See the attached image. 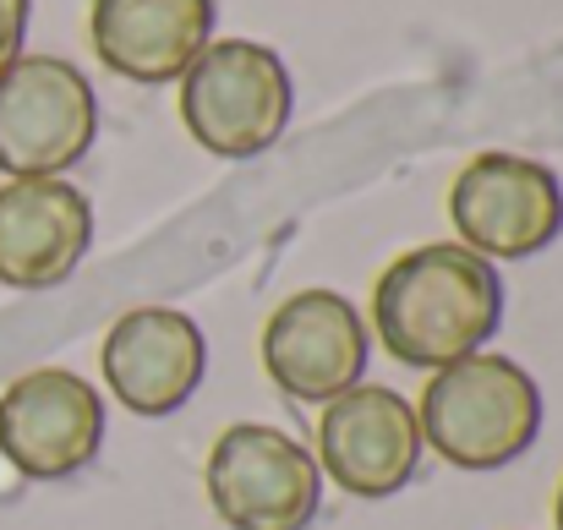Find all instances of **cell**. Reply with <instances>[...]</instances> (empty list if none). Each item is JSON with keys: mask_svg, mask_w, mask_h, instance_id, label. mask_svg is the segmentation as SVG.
<instances>
[{"mask_svg": "<svg viewBox=\"0 0 563 530\" xmlns=\"http://www.w3.org/2000/svg\"><path fill=\"white\" fill-rule=\"evenodd\" d=\"M504 274L460 241H427L399 252L373 285L377 345L399 366L438 372L487 351L504 329Z\"/></svg>", "mask_w": 563, "mask_h": 530, "instance_id": "obj_1", "label": "cell"}, {"mask_svg": "<svg viewBox=\"0 0 563 530\" xmlns=\"http://www.w3.org/2000/svg\"><path fill=\"white\" fill-rule=\"evenodd\" d=\"M416 421H421V443L443 465L487 476L537 449L548 405H542L537 377L520 361L476 351L427 377Z\"/></svg>", "mask_w": 563, "mask_h": 530, "instance_id": "obj_2", "label": "cell"}, {"mask_svg": "<svg viewBox=\"0 0 563 530\" xmlns=\"http://www.w3.org/2000/svg\"><path fill=\"white\" fill-rule=\"evenodd\" d=\"M296 110V82L279 49L257 38H213L181 77V126L213 159L268 154Z\"/></svg>", "mask_w": 563, "mask_h": 530, "instance_id": "obj_3", "label": "cell"}, {"mask_svg": "<svg viewBox=\"0 0 563 530\" xmlns=\"http://www.w3.org/2000/svg\"><path fill=\"white\" fill-rule=\"evenodd\" d=\"M202 487L230 530H307L323 509V471L312 449L268 421H235L213 438Z\"/></svg>", "mask_w": 563, "mask_h": 530, "instance_id": "obj_4", "label": "cell"}, {"mask_svg": "<svg viewBox=\"0 0 563 530\" xmlns=\"http://www.w3.org/2000/svg\"><path fill=\"white\" fill-rule=\"evenodd\" d=\"M99 137L93 82L66 55H16L0 71V176H66Z\"/></svg>", "mask_w": 563, "mask_h": 530, "instance_id": "obj_5", "label": "cell"}, {"mask_svg": "<svg viewBox=\"0 0 563 530\" xmlns=\"http://www.w3.org/2000/svg\"><path fill=\"white\" fill-rule=\"evenodd\" d=\"M460 246L487 263H526L563 235V186L526 154H476L449 186Z\"/></svg>", "mask_w": 563, "mask_h": 530, "instance_id": "obj_6", "label": "cell"}, {"mask_svg": "<svg viewBox=\"0 0 563 530\" xmlns=\"http://www.w3.org/2000/svg\"><path fill=\"white\" fill-rule=\"evenodd\" d=\"M104 394L66 366H38L0 388V454L27 482L88 471L104 449Z\"/></svg>", "mask_w": 563, "mask_h": 530, "instance_id": "obj_7", "label": "cell"}, {"mask_svg": "<svg viewBox=\"0 0 563 530\" xmlns=\"http://www.w3.org/2000/svg\"><path fill=\"white\" fill-rule=\"evenodd\" d=\"M373 329L340 290H296L263 323V372L285 399L329 405L367 383Z\"/></svg>", "mask_w": 563, "mask_h": 530, "instance_id": "obj_8", "label": "cell"}, {"mask_svg": "<svg viewBox=\"0 0 563 530\" xmlns=\"http://www.w3.org/2000/svg\"><path fill=\"white\" fill-rule=\"evenodd\" d=\"M421 421L416 405L399 388L383 383H356L340 399L323 405L318 416V471L351 498H394L416 482L421 471Z\"/></svg>", "mask_w": 563, "mask_h": 530, "instance_id": "obj_9", "label": "cell"}, {"mask_svg": "<svg viewBox=\"0 0 563 530\" xmlns=\"http://www.w3.org/2000/svg\"><path fill=\"white\" fill-rule=\"evenodd\" d=\"M104 388L132 416H176L208 377V340L202 323L176 307H132L104 334Z\"/></svg>", "mask_w": 563, "mask_h": 530, "instance_id": "obj_10", "label": "cell"}, {"mask_svg": "<svg viewBox=\"0 0 563 530\" xmlns=\"http://www.w3.org/2000/svg\"><path fill=\"white\" fill-rule=\"evenodd\" d=\"M93 246V202L66 176H27L0 186V285L55 290Z\"/></svg>", "mask_w": 563, "mask_h": 530, "instance_id": "obj_11", "label": "cell"}, {"mask_svg": "<svg viewBox=\"0 0 563 530\" xmlns=\"http://www.w3.org/2000/svg\"><path fill=\"white\" fill-rule=\"evenodd\" d=\"M88 38L93 55L126 82H181L213 44V0H93Z\"/></svg>", "mask_w": 563, "mask_h": 530, "instance_id": "obj_12", "label": "cell"}, {"mask_svg": "<svg viewBox=\"0 0 563 530\" xmlns=\"http://www.w3.org/2000/svg\"><path fill=\"white\" fill-rule=\"evenodd\" d=\"M27 16H33V0H0V71H5L16 55H22Z\"/></svg>", "mask_w": 563, "mask_h": 530, "instance_id": "obj_13", "label": "cell"}, {"mask_svg": "<svg viewBox=\"0 0 563 530\" xmlns=\"http://www.w3.org/2000/svg\"><path fill=\"white\" fill-rule=\"evenodd\" d=\"M553 526L563 530V482H559V498H553Z\"/></svg>", "mask_w": 563, "mask_h": 530, "instance_id": "obj_14", "label": "cell"}]
</instances>
